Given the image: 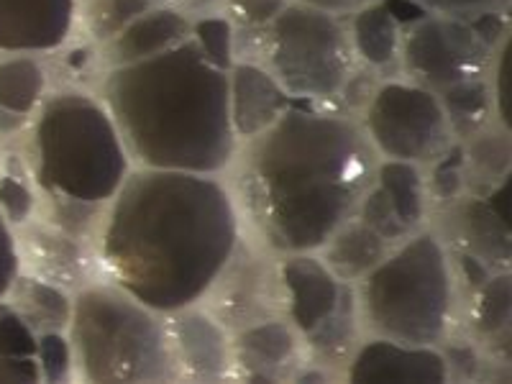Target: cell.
Masks as SVG:
<instances>
[{
    "label": "cell",
    "instance_id": "obj_1",
    "mask_svg": "<svg viewBox=\"0 0 512 384\" xmlns=\"http://www.w3.org/2000/svg\"><path fill=\"white\" fill-rule=\"evenodd\" d=\"M239 244V205L221 175L172 169H131L98 233L113 285L159 315L203 303Z\"/></svg>",
    "mask_w": 512,
    "mask_h": 384
},
{
    "label": "cell",
    "instance_id": "obj_2",
    "mask_svg": "<svg viewBox=\"0 0 512 384\" xmlns=\"http://www.w3.org/2000/svg\"><path fill=\"white\" fill-rule=\"evenodd\" d=\"M377 162L359 118L292 103L239 144L236 205L269 254L318 251L356 216Z\"/></svg>",
    "mask_w": 512,
    "mask_h": 384
},
{
    "label": "cell",
    "instance_id": "obj_3",
    "mask_svg": "<svg viewBox=\"0 0 512 384\" xmlns=\"http://www.w3.org/2000/svg\"><path fill=\"white\" fill-rule=\"evenodd\" d=\"M100 100L134 167L223 175L239 152L228 113V72L187 36L177 47L108 67Z\"/></svg>",
    "mask_w": 512,
    "mask_h": 384
},
{
    "label": "cell",
    "instance_id": "obj_4",
    "mask_svg": "<svg viewBox=\"0 0 512 384\" xmlns=\"http://www.w3.org/2000/svg\"><path fill=\"white\" fill-rule=\"evenodd\" d=\"M31 175L47 200L105 205L134 169L111 113L85 90H59L31 118Z\"/></svg>",
    "mask_w": 512,
    "mask_h": 384
},
{
    "label": "cell",
    "instance_id": "obj_5",
    "mask_svg": "<svg viewBox=\"0 0 512 384\" xmlns=\"http://www.w3.org/2000/svg\"><path fill=\"white\" fill-rule=\"evenodd\" d=\"M356 313L372 336L441 346L454 326L456 267L443 236L420 228L356 282Z\"/></svg>",
    "mask_w": 512,
    "mask_h": 384
},
{
    "label": "cell",
    "instance_id": "obj_6",
    "mask_svg": "<svg viewBox=\"0 0 512 384\" xmlns=\"http://www.w3.org/2000/svg\"><path fill=\"white\" fill-rule=\"evenodd\" d=\"M67 338L75 374L85 382H169L180 377L167 318L113 282L75 292Z\"/></svg>",
    "mask_w": 512,
    "mask_h": 384
},
{
    "label": "cell",
    "instance_id": "obj_7",
    "mask_svg": "<svg viewBox=\"0 0 512 384\" xmlns=\"http://www.w3.org/2000/svg\"><path fill=\"white\" fill-rule=\"evenodd\" d=\"M262 64L292 100H338L356 70L346 18L290 0L264 29Z\"/></svg>",
    "mask_w": 512,
    "mask_h": 384
},
{
    "label": "cell",
    "instance_id": "obj_8",
    "mask_svg": "<svg viewBox=\"0 0 512 384\" xmlns=\"http://www.w3.org/2000/svg\"><path fill=\"white\" fill-rule=\"evenodd\" d=\"M359 126L379 159L433 164L454 144L438 93L410 80H382L361 108Z\"/></svg>",
    "mask_w": 512,
    "mask_h": 384
},
{
    "label": "cell",
    "instance_id": "obj_9",
    "mask_svg": "<svg viewBox=\"0 0 512 384\" xmlns=\"http://www.w3.org/2000/svg\"><path fill=\"white\" fill-rule=\"evenodd\" d=\"M492 57L495 49L477 34L469 18L425 13L402 29L400 72L433 93L487 75Z\"/></svg>",
    "mask_w": 512,
    "mask_h": 384
},
{
    "label": "cell",
    "instance_id": "obj_10",
    "mask_svg": "<svg viewBox=\"0 0 512 384\" xmlns=\"http://www.w3.org/2000/svg\"><path fill=\"white\" fill-rule=\"evenodd\" d=\"M277 259L282 313L303 341H308L341 310L354 285L338 280L315 251L285 254Z\"/></svg>",
    "mask_w": 512,
    "mask_h": 384
},
{
    "label": "cell",
    "instance_id": "obj_11",
    "mask_svg": "<svg viewBox=\"0 0 512 384\" xmlns=\"http://www.w3.org/2000/svg\"><path fill=\"white\" fill-rule=\"evenodd\" d=\"M346 361V379L356 384H443L451 379L441 346L402 344L384 336L356 346Z\"/></svg>",
    "mask_w": 512,
    "mask_h": 384
},
{
    "label": "cell",
    "instance_id": "obj_12",
    "mask_svg": "<svg viewBox=\"0 0 512 384\" xmlns=\"http://www.w3.org/2000/svg\"><path fill=\"white\" fill-rule=\"evenodd\" d=\"M80 0H0V52L49 54L70 41Z\"/></svg>",
    "mask_w": 512,
    "mask_h": 384
},
{
    "label": "cell",
    "instance_id": "obj_13",
    "mask_svg": "<svg viewBox=\"0 0 512 384\" xmlns=\"http://www.w3.org/2000/svg\"><path fill=\"white\" fill-rule=\"evenodd\" d=\"M164 318H167L169 344L180 377L213 382L231 372V336L216 315L192 305Z\"/></svg>",
    "mask_w": 512,
    "mask_h": 384
},
{
    "label": "cell",
    "instance_id": "obj_14",
    "mask_svg": "<svg viewBox=\"0 0 512 384\" xmlns=\"http://www.w3.org/2000/svg\"><path fill=\"white\" fill-rule=\"evenodd\" d=\"M233 364L256 382L295 377L305 354L303 336L285 315H269L236 328L231 336Z\"/></svg>",
    "mask_w": 512,
    "mask_h": 384
},
{
    "label": "cell",
    "instance_id": "obj_15",
    "mask_svg": "<svg viewBox=\"0 0 512 384\" xmlns=\"http://www.w3.org/2000/svg\"><path fill=\"white\" fill-rule=\"evenodd\" d=\"M213 292H218L216 308L221 315L218 320L226 328H241L282 310L280 303H272L274 295H280L277 264L267 267L264 262H259L254 254H249L244 241L239 244Z\"/></svg>",
    "mask_w": 512,
    "mask_h": 384
},
{
    "label": "cell",
    "instance_id": "obj_16",
    "mask_svg": "<svg viewBox=\"0 0 512 384\" xmlns=\"http://www.w3.org/2000/svg\"><path fill=\"white\" fill-rule=\"evenodd\" d=\"M295 100L256 59H236L228 70V113L239 144L280 121Z\"/></svg>",
    "mask_w": 512,
    "mask_h": 384
},
{
    "label": "cell",
    "instance_id": "obj_17",
    "mask_svg": "<svg viewBox=\"0 0 512 384\" xmlns=\"http://www.w3.org/2000/svg\"><path fill=\"white\" fill-rule=\"evenodd\" d=\"M190 26L192 18L185 11L154 3L149 11L136 16L121 34L100 47V59L108 70V67H123V64L157 57L185 41L190 36Z\"/></svg>",
    "mask_w": 512,
    "mask_h": 384
},
{
    "label": "cell",
    "instance_id": "obj_18",
    "mask_svg": "<svg viewBox=\"0 0 512 384\" xmlns=\"http://www.w3.org/2000/svg\"><path fill=\"white\" fill-rule=\"evenodd\" d=\"M402 29V21L384 0H372L346 18L356 62L364 64V70L379 75L400 70Z\"/></svg>",
    "mask_w": 512,
    "mask_h": 384
},
{
    "label": "cell",
    "instance_id": "obj_19",
    "mask_svg": "<svg viewBox=\"0 0 512 384\" xmlns=\"http://www.w3.org/2000/svg\"><path fill=\"white\" fill-rule=\"evenodd\" d=\"M448 223L461 251L474 254L495 272L510 264V226L492 213L484 198L461 195L448 203Z\"/></svg>",
    "mask_w": 512,
    "mask_h": 384
},
{
    "label": "cell",
    "instance_id": "obj_20",
    "mask_svg": "<svg viewBox=\"0 0 512 384\" xmlns=\"http://www.w3.org/2000/svg\"><path fill=\"white\" fill-rule=\"evenodd\" d=\"M390 249V241H384L377 231L354 216L344 226H338L336 233L315 254L326 262L338 280L356 285L382 262Z\"/></svg>",
    "mask_w": 512,
    "mask_h": 384
},
{
    "label": "cell",
    "instance_id": "obj_21",
    "mask_svg": "<svg viewBox=\"0 0 512 384\" xmlns=\"http://www.w3.org/2000/svg\"><path fill=\"white\" fill-rule=\"evenodd\" d=\"M21 318L41 331H67L72 315V295L62 285L36 274H18L16 285L6 297Z\"/></svg>",
    "mask_w": 512,
    "mask_h": 384
},
{
    "label": "cell",
    "instance_id": "obj_22",
    "mask_svg": "<svg viewBox=\"0 0 512 384\" xmlns=\"http://www.w3.org/2000/svg\"><path fill=\"white\" fill-rule=\"evenodd\" d=\"M374 185L390 200L395 216L408 228V233L420 231L428 218V187L418 164L400 159H379L374 172Z\"/></svg>",
    "mask_w": 512,
    "mask_h": 384
},
{
    "label": "cell",
    "instance_id": "obj_23",
    "mask_svg": "<svg viewBox=\"0 0 512 384\" xmlns=\"http://www.w3.org/2000/svg\"><path fill=\"white\" fill-rule=\"evenodd\" d=\"M49 95V75L36 54H8L0 59V108L34 118Z\"/></svg>",
    "mask_w": 512,
    "mask_h": 384
},
{
    "label": "cell",
    "instance_id": "obj_24",
    "mask_svg": "<svg viewBox=\"0 0 512 384\" xmlns=\"http://www.w3.org/2000/svg\"><path fill=\"white\" fill-rule=\"evenodd\" d=\"M438 100H441L443 113H446V121L456 141H466L469 136L479 134L482 128L495 123V105H492L487 75L456 82L451 88L441 90Z\"/></svg>",
    "mask_w": 512,
    "mask_h": 384
},
{
    "label": "cell",
    "instance_id": "obj_25",
    "mask_svg": "<svg viewBox=\"0 0 512 384\" xmlns=\"http://www.w3.org/2000/svg\"><path fill=\"white\" fill-rule=\"evenodd\" d=\"M0 382H41L36 331L8 300H0Z\"/></svg>",
    "mask_w": 512,
    "mask_h": 384
},
{
    "label": "cell",
    "instance_id": "obj_26",
    "mask_svg": "<svg viewBox=\"0 0 512 384\" xmlns=\"http://www.w3.org/2000/svg\"><path fill=\"white\" fill-rule=\"evenodd\" d=\"M466 159V175L469 180L482 182V185H495L502 177L510 175L512 149H510V131L497 123L482 128L479 134L461 141Z\"/></svg>",
    "mask_w": 512,
    "mask_h": 384
},
{
    "label": "cell",
    "instance_id": "obj_27",
    "mask_svg": "<svg viewBox=\"0 0 512 384\" xmlns=\"http://www.w3.org/2000/svg\"><path fill=\"white\" fill-rule=\"evenodd\" d=\"M512 318V282L510 272H492L482 285L474 290V328L479 338L495 341L502 333L507 336Z\"/></svg>",
    "mask_w": 512,
    "mask_h": 384
},
{
    "label": "cell",
    "instance_id": "obj_28",
    "mask_svg": "<svg viewBox=\"0 0 512 384\" xmlns=\"http://www.w3.org/2000/svg\"><path fill=\"white\" fill-rule=\"evenodd\" d=\"M29 251L36 256L34 262L44 274V280L70 282L80 277L82 254L80 246L67 233H54L49 228H34L29 231Z\"/></svg>",
    "mask_w": 512,
    "mask_h": 384
},
{
    "label": "cell",
    "instance_id": "obj_29",
    "mask_svg": "<svg viewBox=\"0 0 512 384\" xmlns=\"http://www.w3.org/2000/svg\"><path fill=\"white\" fill-rule=\"evenodd\" d=\"M152 6V0H85L80 16L90 41L100 49Z\"/></svg>",
    "mask_w": 512,
    "mask_h": 384
},
{
    "label": "cell",
    "instance_id": "obj_30",
    "mask_svg": "<svg viewBox=\"0 0 512 384\" xmlns=\"http://www.w3.org/2000/svg\"><path fill=\"white\" fill-rule=\"evenodd\" d=\"M233 36H236V26L226 13H203V16L192 18L190 39L195 41V47L203 52V57L210 64H216L218 70L228 72L236 62V52H233Z\"/></svg>",
    "mask_w": 512,
    "mask_h": 384
},
{
    "label": "cell",
    "instance_id": "obj_31",
    "mask_svg": "<svg viewBox=\"0 0 512 384\" xmlns=\"http://www.w3.org/2000/svg\"><path fill=\"white\" fill-rule=\"evenodd\" d=\"M466 182H469V175H466L464 146H461V141H454L443 152V157H438L433 162L431 177L425 180L428 200H436L441 205L454 203V200H459L464 195Z\"/></svg>",
    "mask_w": 512,
    "mask_h": 384
},
{
    "label": "cell",
    "instance_id": "obj_32",
    "mask_svg": "<svg viewBox=\"0 0 512 384\" xmlns=\"http://www.w3.org/2000/svg\"><path fill=\"white\" fill-rule=\"evenodd\" d=\"M36 361L41 382H67L75 374V356L67 331L36 333Z\"/></svg>",
    "mask_w": 512,
    "mask_h": 384
},
{
    "label": "cell",
    "instance_id": "obj_33",
    "mask_svg": "<svg viewBox=\"0 0 512 384\" xmlns=\"http://www.w3.org/2000/svg\"><path fill=\"white\" fill-rule=\"evenodd\" d=\"M489 90H492V105H495V123L510 131L512 123V49L510 36L500 41L495 57L489 64Z\"/></svg>",
    "mask_w": 512,
    "mask_h": 384
},
{
    "label": "cell",
    "instance_id": "obj_34",
    "mask_svg": "<svg viewBox=\"0 0 512 384\" xmlns=\"http://www.w3.org/2000/svg\"><path fill=\"white\" fill-rule=\"evenodd\" d=\"M36 192L18 175H0V216L13 228L29 226L36 213Z\"/></svg>",
    "mask_w": 512,
    "mask_h": 384
},
{
    "label": "cell",
    "instance_id": "obj_35",
    "mask_svg": "<svg viewBox=\"0 0 512 384\" xmlns=\"http://www.w3.org/2000/svg\"><path fill=\"white\" fill-rule=\"evenodd\" d=\"M290 0H223V13L236 29H267Z\"/></svg>",
    "mask_w": 512,
    "mask_h": 384
},
{
    "label": "cell",
    "instance_id": "obj_36",
    "mask_svg": "<svg viewBox=\"0 0 512 384\" xmlns=\"http://www.w3.org/2000/svg\"><path fill=\"white\" fill-rule=\"evenodd\" d=\"M21 267H24V259H21L16 228L0 216V300H6L11 287L16 285Z\"/></svg>",
    "mask_w": 512,
    "mask_h": 384
},
{
    "label": "cell",
    "instance_id": "obj_37",
    "mask_svg": "<svg viewBox=\"0 0 512 384\" xmlns=\"http://www.w3.org/2000/svg\"><path fill=\"white\" fill-rule=\"evenodd\" d=\"M413 3L425 13H443V16L456 18H474L479 13L502 11L507 0H405Z\"/></svg>",
    "mask_w": 512,
    "mask_h": 384
},
{
    "label": "cell",
    "instance_id": "obj_38",
    "mask_svg": "<svg viewBox=\"0 0 512 384\" xmlns=\"http://www.w3.org/2000/svg\"><path fill=\"white\" fill-rule=\"evenodd\" d=\"M456 264H459L461 280L472 287V290H477V287L487 280L489 274L495 272V269L489 267V264H484L482 259H477L474 254H469V251H461V249L456 251Z\"/></svg>",
    "mask_w": 512,
    "mask_h": 384
},
{
    "label": "cell",
    "instance_id": "obj_39",
    "mask_svg": "<svg viewBox=\"0 0 512 384\" xmlns=\"http://www.w3.org/2000/svg\"><path fill=\"white\" fill-rule=\"evenodd\" d=\"M292 3L315 8V11L331 13V16L338 18H349L351 13L359 11V8L367 6V3H372V0H292Z\"/></svg>",
    "mask_w": 512,
    "mask_h": 384
},
{
    "label": "cell",
    "instance_id": "obj_40",
    "mask_svg": "<svg viewBox=\"0 0 512 384\" xmlns=\"http://www.w3.org/2000/svg\"><path fill=\"white\" fill-rule=\"evenodd\" d=\"M29 123H31V118L16 116V113L3 111V108H0V136L18 134V131H24V128L29 126Z\"/></svg>",
    "mask_w": 512,
    "mask_h": 384
},
{
    "label": "cell",
    "instance_id": "obj_41",
    "mask_svg": "<svg viewBox=\"0 0 512 384\" xmlns=\"http://www.w3.org/2000/svg\"><path fill=\"white\" fill-rule=\"evenodd\" d=\"M216 8H223V0H187V11L198 13V16L213 13ZM190 13H187V16H190Z\"/></svg>",
    "mask_w": 512,
    "mask_h": 384
},
{
    "label": "cell",
    "instance_id": "obj_42",
    "mask_svg": "<svg viewBox=\"0 0 512 384\" xmlns=\"http://www.w3.org/2000/svg\"><path fill=\"white\" fill-rule=\"evenodd\" d=\"M152 3H164V0H152Z\"/></svg>",
    "mask_w": 512,
    "mask_h": 384
}]
</instances>
